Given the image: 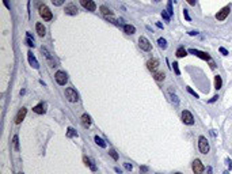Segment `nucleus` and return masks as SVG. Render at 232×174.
I'll return each mask as SVG.
<instances>
[{
    "instance_id": "nucleus-1",
    "label": "nucleus",
    "mask_w": 232,
    "mask_h": 174,
    "mask_svg": "<svg viewBox=\"0 0 232 174\" xmlns=\"http://www.w3.org/2000/svg\"><path fill=\"white\" fill-rule=\"evenodd\" d=\"M198 148H200V152L201 154H208L209 150H210V147H209V143L208 140H206V138L205 136H200V139H198Z\"/></svg>"
},
{
    "instance_id": "nucleus-2",
    "label": "nucleus",
    "mask_w": 232,
    "mask_h": 174,
    "mask_svg": "<svg viewBox=\"0 0 232 174\" xmlns=\"http://www.w3.org/2000/svg\"><path fill=\"white\" fill-rule=\"evenodd\" d=\"M39 15L43 18V20H52L53 15H52V11L43 4V6H39Z\"/></svg>"
},
{
    "instance_id": "nucleus-3",
    "label": "nucleus",
    "mask_w": 232,
    "mask_h": 174,
    "mask_svg": "<svg viewBox=\"0 0 232 174\" xmlns=\"http://www.w3.org/2000/svg\"><path fill=\"white\" fill-rule=\"evenodd\" d=\"M65 97H67V99L69 102H78L79 101V94L76 93V90L71 88V87L65 90Z\"/></svg>"
},
{
    "instance_id": "nucleus-4",
    "label": "nucleus",
    "mask_w": 232,
    "mask_h": 174,
    "mask_svg": "<svg viewBox=\"0 0 232 174\" xmlns=\"http://www.w3.org/2000/svg\"><path fill=\"white\" fill-rule=\"evenodd\" d=\"M55 78H56V82H57L60 86H64V84L68 82V76H67V74H65L64 71H57V72H56V75H55Z\"/></svg>"
},
{
    "instance_id": "nucleus-5",
    "label": "nucleus",
    "mask_w": 232,
    "mask_h": 174,
    "mask_svg": "<svg viewBox=\"0 0 232 174\" xmlns=\"http://www.w3.org/2000/svg\"><path fill=\"white\" fill-rule=\"evenodd\" d=\"M182 121H183L186 125H193V124H194L193 114H191L189 110H183V112H182Z\"/></svg>"
},
{
    "instance_id": "nucleus-6",
    "label": "nucleus",
    "mask_w": 232,
    "mask_h": 174,
    "mask_svg": "<svg viewBox=\"0 0 232 174\" xmlns=\"http://www.w3.org/2000/svg\"><path fill=\"white\" fill-rule=\"evenodd\" d=\"M138 45H140V48H141L143 51H145V52L151 51V42L147 37H144V36L140 37V38H138Z\"/></svg>"
},
{
    "instance_id": "nucleus-7",
    "label": "nucleus",
    "mask_w": 232,
    "mask_h": 174,
    "mask_svg": "<svg viewBox=\"0 0 232 174\" xmlns=\"http://www.w3.org/2000/svg\"><path fill=\"white\" fill-rule=\"evenodd\" d=\"M229 11H231V7H229V6H227V7H224V8H221L220 11L216 14V19L217 20H224L225 18L229 15Z\"/></svg>"
},
{
    "instance_id": "nucleus-8",
    "label": "nucleus",
    "mask_w": 232,
    "mask_h": 174,
    "mask_svg": "<svg viewBox=\"0 0 232 174\" xmlns=\"http://www.w3.org/2000/svg\"><path fill=\"white\" fill-rule=\"evenodd\" d=\"M193 173L194 174H202L204 173V170H205V167H204V165H202V162H201L200 159H196L193 162Z\"/></svg>"
},
{
    "instance_id": "nucleus-9",
    "label": "nucleus",
    "mask_w": 232,
    "mask_h": 174,
    "mask_svg": "<svg viewBox=\"0 0 232 174\" xmlns=\"http://www.w3.org/2000/svg\"><path fill=\"white\" fill-rule=\"evenodd\" d=\"M41 52H42V55L46 57V60H48V63H49V65H50V67H56V61H55V59L52 57L50 52L48 51L45 46H41Z\"/></svg>"
},
{
    "instance_id": "nucleus-10",
    "label": "nucleus",
    "mask_w": 232,
    "mask_h": 174,
    "mask_svg": "<svg viewBox=\"0 0 232 174\" xmlns=\"http://www.w3.org/2000/svg\"><path fill=\"white\" fill-rule=\"evenodd\" d=\"M80 4L87 11H95L96 10V4L94 3V0H80Z\"/></svg>"
},
{
    "instance_id": "nucleus-11",
    "label": "nucleus",
    "mask_w": 232,
    "mask_h": 174,
    "mask_svg": "<svg viewBox=\"0 0 232 174\" xmlns=\"http://www.w3.org/2000/svg\"><path fill=\"white\" fill-rule=\"evenodd\" d=\"M189 53L198 56L200 59L206 60V61H209V60H210V56H209L208 53H205V52H201V51H198V49H189Z\"/></svg>"
},
{
    "instance_id": "nucleus-12",
    "label": "nucleus",
    "mask_w": 232,
    "mask_h": 174,
    "mask_svg": "<svg viewBox=\"0 0 232 174\" xmlns=\"http://www.w3.org/2000/svg\"><path fill=\"white\" fill-rule=\"evenodd\" d=\"M26 114H27V109H26V107L19 109V112H18V114H16V117H15V124L22 123V121L24 120V117H26Z\"/></svg>"
},
{
    "instance_id": "nucleus-13",
    "label": "nucleus",
    "mask_w": 232,
    "mask_h": 174,
    "mask_svg": "<svg viewBox=\"0 0 232 174\" xmlns=\"http://www.w3.org/2000/svg\"><path fill=\"white\" fill-rule=\"evenodd\" d=\"M101 12H102V15L105 16V18H107V19L110 18L111 22H113V23H115V20L113 19V11H111L110 8H107L106 6H102V7H101Z\"/></svg>"
},
{
    "instance_id": "nucleus-14",
    "label": "nucleus",
    "mask_w": 232,
    "mask_h": 174,
    "mask_svg": "<svg viewBox=\"0 0 232 174\" xmlns=\"http://www.w3.org/2000/svg\"><path fill=\"white\" fill-rule=\"evenodd\" d=\"M147 68L150 69L151 72H156L157 68H159V60L157 59H152L147 63Z\"/></svg>"
},
{
    "instance_id": "nucleus-15",
    "label": "nucleus",
    "mask_w": 232,
    "mask_h": 174,
    "mask_svg": "<svg viewBox=\"0 0 232 174\" xmlns=\"http://www.w3.org/2000/svg\"><path fill=\"white\" fill-rule=\"evenodd\" d=\"M27 59H29V63H30V65H31L34 69H38L39 64H38V61H37V59L34 57V55H33V52H29V53H27Z\"/></svg>"
},
{
    "instance_id": "nucleus-16",
    "label": "nucleus",
    "mask_w": 232,
    "mask_h": 174,
    "mask_svg": "<svg viewBox=\"0 0 232 174\" xmlns=\"http://www.w3.org/2000/svg\"><path fill=\"white\" fill-rule=\"evenodd\" d=\"M46 106H48V105L45 102H41V103H38L37 106L33 107V110L36 112L37 114H43V113L46 112Z\"/></svg>"
},
{
    "instance_id": "nucleus-17",
    "label": "nucleus",
    "mask_w": 232,
    "mask_h": 174,
    "mask_svg": "<svg viewBox=\"0 0 232 174\" xmlns=\"http://www.w3.org/2000/svg\"><path fill=\"white\" fill-rule=\"evenodd\" d=\"M91 123H92V120H91V116L87 114V113H84V114L82 116V125L84 128H88L91 125Z\"/></svg>"
},
{
    "instance_id": "nucleus-18",
    "label": "nucleus",
    "mask_w": 232,
    "mask_h": 174,
    "mask_svg": "<svg viewBox=\"0 0 232 174\" xmlns=\"http://www.w3.org/2000/svg\"><path fill=\"white\" fill-rule=\"evenodd\" d=\"M65 14H68V15H76L78 14V8H76L75 4H68V6H65Z\"/></svg>"
},
{
    "instance_id": "nucleus-19",
    "label": "nucleus",
    "mask_w": 232,
    "mask_h": 174,
    "mask_svg": "<svg viewBox=\"0 0 232 174\" xmlns=\"http://www.w3.org/2000/svg\"><path fill=\"white\" fill-rule=\"evenodd\" d=\"M83 161H84V163H86L87 166L90 167L92 171H96V166H95V162H94V161H92L91 158H88V156H84V158H83Z\"/></svg>"
},
{
    "instance_id": "nucleus-20",
    "label": "nucleus",
    "mask_w": 232,
    "mask_h": 174,
    "mask_svg": "<svg viewBox=\"0 0 232 174\" xmlns=\"http://www.w3.org/2000/svg\"><path fill=\"white\" fill-rule=\"evenodd\" d=\"M36 32H37V34H38L39 37H43L45 36V27H43V25L42 23H39V22H37L36 23Z\"/></svg>"
},
{
    "instance_id": "nucleus-21",
    "label": "nucleus",
    "mask_w": 232,
    "mask_h": 174,
    "mask_svg": "<svg viewBox=\"0 0 232 174\" xmlns=\"http://www.w3.org/2000/svg\"><path fill=\"white\" fill-rule=\"evenodd\" d=\"M124 32L126 34H134L136 33V27L132 26V25H124Z\"/></svg>"
},
{
    "instance_id": "nucleus-22",
    "label": "nucleus",
    "mask_w": 232,
    "mask_h": 174,
    "mask_svg": "<svg viewBox=\"0 0 232 174\" xmlns=\"http://www.w3.org/2000/svg\"><path fill=\"white\" fill-rule=\"evenodd\" d=\"M221 86H223V80H221V76H220V75H216V76H215V88H216V90H220Z\"/></svg>"
},
{
    "instance_id": "nucleus-23",
    "label": "nucleus",
    "mask_w": 232,
    "mask_h": 174,
    "mask_svg": "<svg viewBox=\"0 0 232 174\" xmlns=\"http://www.w3.org/2000/svg\"><path fill=\"white\" fill-rule=\"evenodd\" d=\"M154 78H155V80H157V82H163L166 75L163 74V72H154Z\"/></svg>"
},
{
    "instance_id": "nucleus-24",
    "label": "nucleus",
    "mask_w": 232,
    "mask_h": 174,
    "mask_svg": "<svg viewBox=\"0 0 232 174\" xmlns=\"http://www.w3.org/2000/svg\"><path fill=\"white\" fill-rule=\"evenodd\" d=\"M94 140H95V143H96L99 147H102V148H106V143H105V140H103V139H101L99 136H95Z\"/></svg>"
},
{
    "instance_id": "nucleus-25",
    "label": "nucleus",
    "mask_w": 232,
    "mask_h": 174,
    "mask_svg": "<svg viewBox=\"0 0 232 174\" xmlns=\"http://www.w3.org/2000/svg\"><path fill=\"white\" fill-rule=\"evenodd\" d=\"M186 55H187V51H186L185 48H183V46L178 48V51H177V56H178V57H185Z\"/></svg>"
},
{
    "instance_id": "nucleus-26",
    "label": "nucleus",
    "mask_w": 232,
    "mask_h": 174,
    "mask_svg": "<svg viewBox=\"0 0 232 174\" xmlns=\"http://www.w3.org/2000/svg\"><path fill=\"white\" fill-rule=\"evenodd\" d=\"M67 136L68 138H76V136H78V132H76L75 129H73V128H68V132H67Z\"/></svg>"
},
{
    "instance_id": "nucleus-27",
    "label": "nucleus",
    "mask_w": 232,
    "mask_h": 174,
    "mask_svg": "<svg viewBox=\"0 0 232 174\" xmlns=\"http://www.w3.org/2000/svg\"><path fill=\"white\" fill-rule=\"evenodd\" d=\"M26 44H27L29 46H34V40H33V36L31 33L27 32V38H26Z\"/></svg>"
},
{
    "instance_id": "nucleus-28",
    "label": "nucleus",
    "mask_w": 232,
    "mask_h": 174,
    "mask_svg": "<svg viewBox=\"0 0 232 174\" xmlns=\"http://www.w3.org/2000/svg\"><path fill=\"white\" fill-rule=\"evenodd\" d=\"M157 44H159V46H160L161 49H166V48H167V41H166L164 38H159Z\"/></svg>"
},
{
    "instance_id": "nucleus-29",
    "label": "nucleus",
    "mask_w": 232,
    "mask_h": 174,
    "mask_svg": "<svg viewBox=\"0 0 232 174\" xmlns=\"http://www.w3.org/2000/svg\"><path fill=\"white\" fill-rule=\"evenodd\" d=\"M12 143H14V148H15L16 151L19 150V142H18V135H15V136H14V139H12Z\"/></svg>"
},
{
    "instance_id": "nucleus-30",
    "label": "nucleus",
    "mask_w": 232,
    "mask_h": 174,
    "mask_svg": "<svg viewBox=\"0 0 232 174\" xmlns=\"http://www.w3.org/2000/svg\"><path fill=\"white\" fill-rule=\"evenodd\" d=\"M171 101H173V103L175 105V106L179 105V99H178V97L175 94H173V93H171Z\"/></svg>"
},
{
    "instance_id": "nucleus-31",
    "label": "nucleus",
    "mask_w": 232,
    "mask_h": 174,
    "mask_svg": "<svg viewBox=\"0 0 232 174\" xmlns=\"http://www.w3.org/2000/svg\"><path fill=\"white\" fill-rule=\"evenodd\" d=\"M167 12L170 15H173V0H168V4H167Z\"/></svg>"
},
{
    "instance_id": "nucleus-32",
    "label": "nucleus",
    "mask_w": 232,
    "mask_h": 174,
    "mask_svg": "<svg viewBox=\"0 0 232 174\" xmlns=\"http://www.w3.org/2000/svg\"><path fill=\"white\" fill-rule=\"evenodd\" d=\"M161 16H163V18H164V19L167 20V22H168V20H170V18H171V15H170V14H168V12H167V11H164V10L161 11Z\"/></svg>"
},
{
    "instance_id": "nucleus-33",
    "label": "nucleus",
    "mask_w": 232,
    "mask_h": 174,
    "mask_svg": "<svg viewBox=\"0 0 232 174\" xmlns=\"http://www.w3.org/2000/svg\"><path fill=\"white\" fill-rule=\"evenodd\" d=\"M109 154H110V156H111V158H113V159H114V161H117V159H118V155H117V152H115V151L113 150V148H111V150L109 151Z\"/></svg>"
},
{
    "instance_id": "nucleus-34",
    "label": "nucleus",
    "mask_w": 232,
    "mask_h": 174,
    "mask_svg": "<svg viewBox=\"0 0 232 174\" xmlns=\"http://www.w3.org/2000/svg\"><path fill=\"white\" fill-rule=\"evenodd\" d=\"M174 71H175V74L177 75H181V71H179V67H178V63H174Z\"/></svg>"
},
{
    "instance_id": "nucleus-35",
    "label": "nucleus",
    "mask_w": 232,
    "mask_h": 174,
    "mask_svg": "<svg viewBox=\"0 0 232 174\" xmlns=\"http://www.w3.org/2000/svg\"><path fill=\"white\" fill-rule=\"evenodd\" d=\"M52 3L55 4V6H57V7H59V6H61V4L64 3V0H52Z\"/></svg>"
},
{
    "instance_id": "nucleus-36",
    "label": "nucleus",
    "mask_w": 232,
    "mask_h": 174,
    "mask_svg": "<svg viewBox=\"0 0 232 174\" xmlns=\"http://www.w3.org/2000/svg\"><path fill=\"white\" fill-rule=\"evenodd\" d=\"M187 91H189V93H190V94H191V95H193V97H194V98H198V94H197V93H196V91H193V90H191V88H190V87H187Z\"/></svg>"
},
{
    "instance_id": "nucleus-37",
    "label": "nucleus",
    "mask_w": 232,
    "mask_h": 174,
    "mask_svg": "<svg viewBox=\"0 0 232 174\" xmlns=\"http://www.w3.org/2000/svg\"><path fill=\"white\" fill-rule=\"evenodd\" d=\"M219 51H220V53H221V55H224V56H228V51H227V49H225V48H220V49H219Z\"/></svg>"
},
{
    "instance_id": "nucleus-38",
    "label": "nucleus",
    "mask_w": 232,
    "mask_h": 174,
    "mask_svg": "<svg viewBox=\"0 0 232 174\" xmlns=\"http://www.w3.org/2000/svg\"><path fill=\"white\" fill-rule=\"evenodd\" d=\"M225 163L228 165V169H229V170H232V161H231V159L227 158V159H225Z\"/></svg>"
},
{
    "instance_id": "nucleus-39",
    "label": "nucleus",
    "mask_w": 232,
    "mask_h": 174,
    "mask_svg": "<svg viewBox=\"0 0 232 174\" xmlns=\"http://www.w3.org/2000/svg\"><path fill=\"white\" fill-rule=\"evenodd\" d=\"M124 167H125L126 170H132V169H133V166H132V165H130V163H124Z\"/></svg>"
},
{
    "instance_id": "nucleus-40",
    "label": "nucleus",
    "mask_w": 232,
    "mask_h": 174,
    "mask_svg": "<svg viewBox=\"0 0 232 174\" xmlns=\"http://www.w3.org/2000/svg\"><path fill=\"white\" fill-rule=\"evenodd\" d=\"M212 167H210V166H209V167H206V170H204V173H202V174H212Z\"/></svg>"
},
{
    "instance_id": "nucleus-41",
    "label": "nucleus",
    "mask_w": 232,
    "mask_h": 174,
    "mask_svg": "<svg viewBox=\"0 0 232 174\" xmlns=\"http://www.w3.org/2000/svg\"><path fill=\"white\" fill-rule=\"evenodd\" d=\"M183 15H185V18L187 20H190V16H189V12H187V10H183Z\"/></svg>"
},
{
    "instance_id": "nucleus-42",
    "label": "nucleus",
    "mask_w": 232,
    "mask_h": 174,
    "mask_svg": "<svg viewBox=\"0 0 232 174\" xmlns=\"http://www.w3.org/2000/svg\"><path fill=\"white\" fill-rule=\"evenodd\" d=\"M3 3H4V6H6V7H7L8 10L11 8V6H10V1H8V0H3Z\"/></svg>"
},
{
    "instance_id": "nucleus-43",
    "label": "nucleus",
    "mask_w": 232,
    "mask_h": 174,
    "mask_svg": "<svg viewBox=\"0 0 232 174\" xmlns=\"http://www.w3.org/2000/svg\"><path fill=\"white\" fill-rule=\"evenodd\" d=\"M186 1H187L190 6H196V3H197V0H186Z\"/></svg>"
},
{
    "instance_id": "nucleus-44",
    "label": "nucleus",
    "mask_w": 232,
    "mask_h": 174,
    "mask_svg": "<svg viewBox=\"0 0 232 174\" xmlns=\"http://www.w3.org/2000/svg\"><path fill=\"white\" fill-rule=\"evenodd\" d=\"M217 98H219V95H215L212 99H209V103H213L215 101H217Z\"/></svg>"
},
{
    "instance_id": "nucleus-45",
    "label": "nucleus",
    "mask_w": 232,
    "mask_h": 174,
    "mask_svg": "<svg viewBox=\"0 0 232 174\" xmlns=\"http://www.w3.org/2000/svg\"><path fill=\"white\" fill-rule=\"evenodd\" d=\"M147 170H148V169H147V167H140V171H143V173H147Z\"/></svg>"
},
{
    "instance_id": "nucleus-46",
    "label": "nucleus",
    "mask_w": 232,
    "mask_h": 174,
    "mask_svg": "<svg viewBox=\"0 0 232 174\" xmlns=\"http://www.w3.org/2000/svg\"><path fill=\"white\" fill-rule=\"evenodd\" d=\"M189 34H190V36H196V34H198V33H197V32H190Z\"/></svg>"
},
{
    "instance_id": "nucleus-47",
    "label": "nucleus",
    "mask_w": 232,
    "mask_h": 174,
    "mask_svg": "<svg viewBox=\"0 0 232 174\" xmlns=\"http://www.w3.org/2000/svg\"><path fill=\"white\" fill-rule=\"evenodd\" d=\"M114 170H115V171H117V173H119V174H121V169H118V167H115Z\"/></svg>"
},
{
    "instance_id": "nucleus-48",
    "label": "nucleus",
    "mask_w": 232,
    "mask_h": 174,
    "mask_svg": "<svg viewBox=\"0 0 232 174\" xmlns=\"http://www.w3.org/2000/svg\"><path fill=\"white\" fill-rule=\"evenodd\" d=\"M224 174H229V173H228V171H224Z\"/></svg>"
},
{
    "instance_id": "nucleus-49",
    "label": "nucleus",
    "mask_w": 232,
    "mask_h": 174,
    "mask_svg": "<svg viewBox=\"0 0 232 174\" xmlns=\"http://www.w3.org/2000/svg\"><path fill=\"white\" fill-rule=\"evenodd\" d=\"M154 1H156V3H157V1H160V0H154Z\"/></svg>"
},
{
    "instance_id": "nucleus-50",
    "label": "nucleus",
    "mask_w": 232,
    "mask_h": 174,
    "mask_svg": "<svg viewBox=\"0 0 232 174\" xmlns=\"http://www.w3.org/2000/svg\"><path fill=\"white\" fill-rule=\"evenodd\" d=\"M175 174H182V173H175Z\"/></svg>"
},
{
    "instance_id": "nucleus-51",
    "label": "nucleus",
    "mask_w": 232,
    "mask_h": 174,
    "mask_svg": "<svg viewBox=\"0 0 232 174\" xmlns=\"http://www.w3.org/2000/svg\"><path fill=\"white\" fill-rule=\"evenodd\" d=\"M19 174H23V173H19Z\"/></svg>"
}]
</instances>
